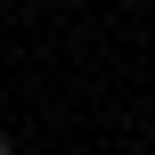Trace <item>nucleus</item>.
<instances>
[{
  "instance_id": "1",
  "label": "nucleus",
  "mask_w": 155,
  "mask_h": 155,
  "mask_svg": "<svg viewBox=\"0 0 155 155\" xmlns=\"http://www.w3.org/2000/svg\"><path fill=\"white\" fill-rule=\"evenodd\" d=\"M0 155H8V131H0Z\"/></svg>"
}]
</instances>
